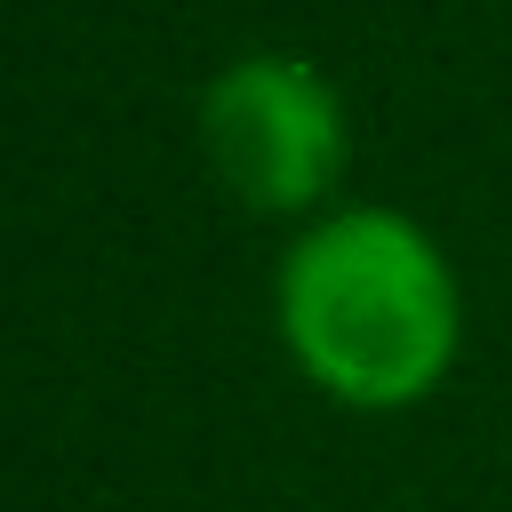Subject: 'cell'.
Returning a JSON list of instances; mask_svg holds the SVG:
<instances>
[{
	"label": "cell",
	"instance_id": "6da1fadb",
	"mask_svg": "<svg viewBox=\"0 0 512 512\" xmlns=\"http://www.w3.org/2000/svg\"><path fill=\"white\" fill-rule=\"evenodd\" d=\"M280 328L296 368L344 408H408L456 360V280L408 216L352 208L296 240Z\"/></svg>",
	"mask_w": 512,
	"mask_h": 512
},
{
	"label": "cell",
	"instance_id": "7a4b0ae2",
	"mask_svg": "<svg viewBox=\"0 0 512 512\" xmlns=\"http://www.w3.org/2000/svg\"><path fill=\"white\" fill-rule=\"evenodd\" d=\"M200 144L248 208H304L344 152L336 96L296 56H240L200 96Z\"/></svg>",
	"mask_w": 512,
	"mask_h": 512
}]
</instances>
